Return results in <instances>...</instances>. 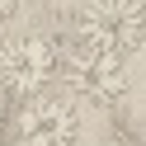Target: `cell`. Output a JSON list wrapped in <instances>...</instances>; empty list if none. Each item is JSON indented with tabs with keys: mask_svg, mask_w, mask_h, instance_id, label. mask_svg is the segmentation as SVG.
Returning <instances> with one entry per match:
<instances>
[{
	"mask_svg": "<svg viewBox=\"0 0 146 146\" xmlns=\"http://www.w3.org/2000/svg\"><path fill=\"white\" fill-rule=\"evenodd\" d=\"M66 90L90 108H113L127 99L132 90V71H127V57L104 47H80L76 57L66 61Z\"/></svg>",
	"mask_w": 146,
	"mask_h": 146,
	"instance_id": "2",
	"label": "cell"
},
{
	"mask_svg": "<svg viewBox=\"0 0 146 146\" xmlns=\"http://www.w3.org/2000/svg\"><path fill=\"white\" fill-rule=\"evenodd\" d=\"M5 137H10V118H5V108H0V146H5Z\"/></svg>",
	"mask_w": 146,
	"mask_h": 146,
	"instance_id": "6",
	"label": "cell"
},
{
	"mask_svg": "<svg viewBox=\"0 0 146 146\" xmlns=\"http://www.w3.org/2000/svg\"><path fill=\"white\" fill-rule=\"evenodd\" d=\"M80 38H85V47H104V52H118V57H132L137 47H146L141 0H85Z\"/></svg>",
	"mask_w": 146,
	"mask_h": 146,
	"instance_id": "3",
	"label": "cell"
},
{
	"mask_svg": "<svg viewBox=\"0 0 146 146\" xmlns=\"http://www.w3.org/2000/svg\"><path fill=\"white\" fill-rule=\"evenodd\" d=\"M61 71V52L52 47L42 33H14L0 42V90L14 99H29L52 90Z\"/></svg>",
	"mask_w": 146,
	"mask_h": 146,
	"instance_id": "1",
	"label": "cell"
},
{
	"mask_svg": "<svg viewBox=\"0 0 146 146\" xmlns=\"http://www.w3.org/2000/svg\"><path fill=\"white\" fill-rule=\"evenodd\" d=\"M24 146H76L80 141V108L66 94H29L14 118Z\"/></svg>",
	"mask_w": 146,
	"mask_h": 146,
	"instance_id": "4",
	"label": "cell"
},
{
	"mask_svg": "<svg viewBox=\"0 0 146 146\" xmlns=\"http://www.w3.org/2000/svg\"><path fill=\"white\" fill-rule=\"evenodd\" d=\"M14 14H19V0H0V24H10Z\"/></svg>",
	"mask_w": 146,
	"mask_h": 146,
	"instance_id": "5",
	"label": "cell"
},
{
	"mask_svg": "<svg viewBox=\"0 0 146 146\" xmlns=\"http://www.w3.org/2000/svg\"><path fill=\"white\" fill-rule=\"evenodd\" d=\"M141 38H146V0H141Z\"/></svg>",
	"mask_w": 146,
	"mask_h": 146,
	"instance_id": "7",
	"label": "cell"
}]
</instances>
